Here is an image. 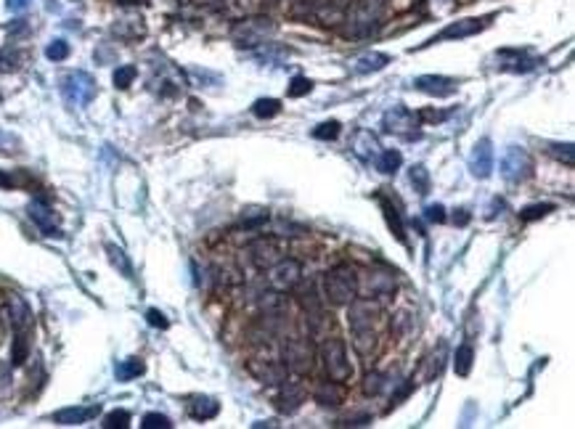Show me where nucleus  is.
Instances as JSON below:
<instances>
[{
    "instance_id": "obj_3",
    "label": "nucleus",
    "mask_w": 575,
    "mask_h": 429,
    "mask_svg": "<svg viewBox=\"0 0 575 429\" xmlns=\"http://www.w3.org/2000/svg\"><path fill=\"white\" fill-rule=\"evenodd\" d=\"M281 358L286 371H292L297 377H305L311 374L316 366V347L311 340L305 337H289V340L281 345Z\"/></svg>"
},
{
    "instance_id": "obj_34",
    "label": "nucleus",
    "mask_w": 575,
    "mask_h": 429,
    "mask_svg": "<svg viewBox=\"0 0 575 429\" xmlns=\"http://www.w3.org/2000/svg\"><path fill=\"white\" fill-rule=\"evenodd\" d=\"M27 352H30L27 331H16V337H13V352H11V363H13V366H21V363L27 360Z\"/></svg>"
},
{
    "instance_id": "obj_28",
    "label": "nucleus",
    "mask_w": 575,
    "mask_h": 429,
    "mask_svg": "<svg viewBox=\"0 0 575 429\" xmlns=\"http://www.w3.org/2000/svg\"><path fill=\"white\" fill-rule=\"evenodd\" d=\"M387 64H390V56H387V53H366V56H361V59L355 61L353 69L358 72V74H366V72L384 69Z\"/></svg>"
},
{
    "instance_id": "obj_26",
    "label": "nucleus",
    "mask_w": 575,
    "mask_h": 429,
    "mask_svg": "<svg viewBox=\"0 0 575 429\" xmlns=\"http://www.w3.org/2000/svg\"><path fill=\"white\" fill-rule=\"evenodd\" d=\"M379 201H382V212H384V220H387V225H390V230L395 233V239L401 241L403 247H408V239H406V228L403 223H401V212L395 210L390 201L384 199L382 194H379Z\"/></svg>"
},
{
    "instance_id": "obj_42",
    "label": "nucleus",
    "mask_w": 575,
    "mask_h": 429,
    "mask_svg": "<svg viewBox=\"0 0 575 429\" xmlns=\"http://www.w3.org/2000/svg\"><path fill=\"white\" fill-rule=\"evenodd\" d=\"M311 90H313V82L308 80V77H294V80L289 82L286 93H289L292 99H300V96H308Z\"/></svg>"
},
{
    "instance_id": "obj_36",
    "label": "nucleus",
    "mask_w": 575,
    "mask_h": 429,
    "mask_svg": "<svg viewBox=\"0 0 575 429\" xmlns=\"http://www.w3.org/2000/svg\"><path fill=\"white\" fill-rule=\"evenodd\" d=\"M549 154L554 157V160L565 162L567 167H573L575 162V151H573V143H554L552 149H549Z\"/></svg>"
},
{
    "instance_id": "obj_35",
    "label": "nucleus",
    "mask_w": 575,
    "mask_h": 429,
    "mask_svg": "<svg viewBox=\"0 0 575 429\" xmlns=\"http://www.w3.org/2000/svg\"><path fill=\"white\" fill-rule=\"evenodd\" d=\"M408 180H411V186H414L416 194H427L430 191V172H427V167H422V165H416V167H411V172H408Z\"/></svg>"
},
{
    "instance_id": "obj_21",
    "label": "nucleus",
    "mask_w": 575,
    "mask_h": 429,
    "mask_svg": "<svg viewBox=\"0 0 575 429\" xmlns=\"http://www.w3.org/2000/svg\"><path fill=\"white\" fill-rule=\"evenodd\" d=\"M347 9H350V0H326V3H318V6H316V16L321 19V24L334 27V24L345 21Z\"/></svg>"
},
{
    "instance_id": "obj_29",
    "label": "nucleus",
    "mask_w": 575,
    "mask_h": 429,
    "mask_svg": "<svg viewBox=\"0 0 575 429\" xmlns=\"http://www.w3.org/2000/svg\"><path fill=\"white\" fill-rule=\"evenodd\" d=\"M376 170L384 172V175H395V172L401 170V165H403V157H401V151H382L379 157H376Z\"/></svg>"
},
{
    "instance_id": "obj_6",
    "label": "nucleus",
    "mask_w": 575,
    "mask_h": 429,
    "mask_svg": "<svg viewBox=\"0 0 575 429\" xmlns=\"http://www.w3.org/2000/svg\"><path fill=\"white\" fill-rule=\"evenodd\" d=\"M61 96L74 109L88 106L96 99V80L88 72H69L67 77H61Z\"/></svg>"
},
{
    "instance_id": "obj_2",
    "label": "nucleus",
    "mask_w": 575,
    "mask_h": 429,
    "mask_svg": "<svg viewBox=\"0 0 575 429\" xmlns=\"http://www.w3.org/2000/svg\"><path fill=\"white\" fill-rule=\"evenodd\" d=\"M323 297L332 305H350L358 297V276L347 265H337L323 276Z\"/></svg>"
},
{
    "instance_id": "obj_14",
    "label": "nucleus",
    "mask_w": 575,
    "mask_h": 429,
    "mask_svg": "<svg viewBox=\"0 0 575 429\" xmlns=\"http://www.w3.org/2000/svg\"><path fill=\"white\" fill-rule=\"evenodd\" d=\"M414 88L427 93V96H435V99H445V96H454L459 82L443 77V74H422L414 80Z\"/></svg>"
},
{
    "instance_id": "obj_24",
    "label": "nucleus",
    "mask_w": 575,
    "mask_h": 429,
    "mask_svg": "<svg viewBox=\"0 0 575 429\" xmlns=\"http://www.w3.org/2000/svg\"><path fill=\"white\" fill-rule=\"evenodd\" d=\"M353 347H355V352L366 360L376 355V350H379V337H376L374 326L372 329H355L353 331Z\"/></svg>"
},
{
    "instance_id": "obj_31",
    "label": "nucleus",
    "mask_w": 575,
    "mask_h": 429,
    "mask_svg": "<svg viewBox=\"0 0 575 429\" xmlns=\"http://www.w3.org/2000/svg\"><path fill=\"white\" fill-rule=\"evenodd\" d=\"M143 371H146V366H143L141 358H128V360H122L120 366H117V379L130 381V379H135V377H141Z\"/></svg>"
},
{
    "instance_id": "obj_44",
    "label": "nucleus",
    "mask_w": 575,
    "mask_h": 429,
    "mask_svg": "<svg viewBox=\"0 0 575 429\" xmlns=\"http://www.w3.org/2000/svg\"><path fill=\"white\" fill-rule=\"evenodd\" d=\"M133 80H135V67H120V69H114V85L120 90L130 88Z\"/></svg>"
},
{
    "instance_id": "obj_51",
    "label": "nucleus",
    "mask_w": 575,
    "mask_h": 429,
    "mask_svg": "<svg viewBox=\"0 0 575 429\" xmlns=\"http://www.w3.org/2000/svg\"><path fill=\"white\" fill-rule=\"evenodd\" d=\"M13 186H19V180L13 178L11 172H3V170H0V189H13Z\"/></svg>"
},
{
    "instance_id": "obj_32",
    "label": "nucleus",
    "mask_w": 575,
    "mask_h": 429,
    "mask_svg": "<svg viewBox=\"0 0 575 429\" xmlns=\"http://www.w3.org/2000/svg\"><path fill=\"white\" fill-rule=\"evenodd\" d=\"M472 358H474V350L472 345H462L456 350V360H454V369L459 377H467L469 369H472Z\"/></svg>"
},
{
    "instance_id": "obj_52",
    "label": "nucleus",
    "mask_w": 575,
    "mask_h": 429,
    "mask_svg": "<svg viewBox=\"0 0 575 429\" xmlns=\"http://www.w3.org/2000/svg\"><path fill=\"white\" fill-rule=\"evenodd\" d=\"M30 3H32V0H6V9L16 13V11H24V9H27Z\"/></svg>"
},
{
    "instance_id": "obj_46",
    "label": "nucleus",
    "mask_w": 575,
    "mask_h": 429,
    "mask_svg": "<svg viewBox=\"0 0 575 429\" xmlns=\"http://www.w3.org/2000/svg\"><path fill=\"white\" fill-rule=\"evenodd\" d=\"M424 218L430 220V223H443V220H445V207H443V204H430V207L424 210Z\"/></svg>"
},
{
    "instance_id": "obj_16",
    "label": "nucleus",
    "mask_w": 575,
    "mask_h": 429,
    "mask_svg": "<svg viewBox=\"0 0 575 429\" xmlns=\"http://www.w3.org/2000/svg\"><path fill=\"white\" fill-rule=\"evenodd\" d=\"M30 218H32V223H35V225L45 233V236H61V228H59V223H56V215H53V210L45 204V201H40V199L32 201V204H30Z\"/></svg>"
},
{
    "instance_id": "obj_17",
    "label": "nucleus",
    "mask_w": 575,
    "mask_h": 429,
    "mask_svg": "<svg viewBox=\"0 0 575 429\" xmlns=\"http://www.w3.org/2000/svg\"><path fill=\"white\" fill-rule=\"evenodd\" d=\"M99 406H72V408H61L53 413V421L56 424H64V427H74V424H85L88 419H96L99 416Z\"/></svg>"
},
{
    "instance_id": "obj_43",
    "label": "nucleus",
    "mask_w": 575,
    "mask_h": 429,
    "mask_svg": "<svg viewBox=\"0 0 575 429\" xmlns=\"http://www.w3.org/2000/svg\"><path fill=\"white\" fill-rule=\"evenodd\" d=\"M45 56L51 61H64L69 56V43L67 40H53L48 48H45Z\"/></svg>"
},
{
    "instance_id": "obj_27",
    "label": "nucleus",
    "mask_w": 575,
    "mask_h": 429,
    "mask_svg": "<svg viewBox=\"0 0 575 429\" xmlns=\"http://www.w3.org/2000/svg\"><path fill=\"white\" fill-rule=\"evenodd\" d=\"M366 291L374 294V297H387V294H393L395 291L393 276H387V273H372V276L366 279Z\"/></svg>"
},
{
    "instance_id": "obj_9",
    "label": "nucleus",
    "mask_w": 575,
    "mask_h": 429,
    "mask_svg": "<svg viewBox=\"0 0 575 429\" xmlns=\"http://www.w3.org/2000/svg\"><path fill=\"white\" fill-rule=\"evenodd\" d=\"M300 279H303V265H300V260L294 257H281L271 268V276H268V281H271V286L276 291L294 289L300 284Z\"/></svg>"
},
{
    "instance_id": "obj_25",
    "label": "nucleus",
    "mask_w": 575,
    "mask_h": 429,
    "mask_svg": "<svg viewBox=\"0 0 575 429\" xmlns=\"http://www.w3.org/2000/svg\"><path fill=\"white\" fill-rule=\"evenodd\" d=\"M218 411H220V403L212 398H191V403H189V413H191L196 421L215 419Z\"/></svg>"
},
{
    "instance_id": "obj_37",
    "label": "nucleus",
    "mask_w": 575,
    "mask_h": 429,
    "mask_svg": "<svg viewBox=\"0 0 575 429\" xmlns=\"http://www.w3.org/2000/svg\"><path fill=\"white\" fill-rule=\"evenodd\" d=\"M384 389V374H379V371H369L364 379V392L366 395H379Z\"/></svg>"
},
{
    "instance_id": "obj_10",
    "label": "nucleus",
    "mask_w": 575,
    "mask_h": 429,
    "mask_svg": "<svg viewBox=\"0 0 575 429\" xmlns=\"http://www.w3.org/2000/svg\"><path fill=\"white\" fill-rule=\"evenodd\" d=\"M250 260L257 270H271L281 260V247L276 239H257L250 244Z\"/></svg>"
},
{
    "instance_id": "obj_40",
    "label": "nucleus",
    "mask_w": 575,
    "mask_h": 429,
    "mask_svg": "<svg viewBox=\"0 0 575 429\" xmlns=\"http://www.w3.org/2000/svg\"><path fill=\"white\" fill-rule=\"evenodd\" d=\"M549 212H554V204H530V207H525V210L520 212V220L530 223V220L544 218V215H549Z\"/></svg>"
},
{
    "instance_id": "obj_8",
    "label": "nucleus",
    "mask_w": 575,
    "mask_h": 429,
    "mask_svg": "<svg viewBox=\"0 0 575 429\" xmlns=\"http://www.w3.org/2000/svg\"><path fill=\"white\" fill-rule=\"evenodd\" d=\"M382 125L387 133L403 135V138H419V130H416L419 128V117L411 109H406L403 104H398L390 111H384Z\"/></svg>"
},
{
    "instance_id": "obj_15",
    "label": "nucleus",
    "mask_w": 575,
    "mask_h": 429,
    "mask_svg": "<svg viewBox=\"0 0 575 429\" xmlns=\"http://www.w3.org/2000/svg\"><path fill=\"white\" fill-rule=\"evenodd\" d=\"M250 374H252L257 381L271 384V387L286 381V366L279 363V360H252V363H250Z\"/></svg>"
},
{
    "instance_id": "obj_5",
    "label": "nucleus",
    "mask_w": 575,
    "mask_h": 429,
    "mask_svg": "<svg viewBox=\"0 0 575 429\" xmlns=\"http://www.w3.org/2000/svg\"><path fill=\"white\" fill-rule=\"evenodd\" d=\"M321 360H323V369H326V377L332 381H347L353 377V366L347 360V347H345L342 340H332L323 342L321 347Z\"/></svg>"
},
{
    "instance_id": "obj_1",
    "label": "nucleus",
    "mask_w": 575,
    "mask_h": 429,
    "mask_svg": "<svg viewBox=\"0 0 575 429\" xmlns=\"http://www.w3.org/2000/svg\"><path fill=\"white\" fill-rule=\"evenodd\" d=\"M384 0H358L345 13V35L347 38H369L382 27Z\"/></svg>"
},
{
    "instance_id": "obj_12",
    "label": "nucleus",
    "mask_w": 575,
    "mask_h": 429,
    "mask_svg": "<svg viewBox=\"0 0 575 429\" xmlns=\"http://www.w3.org/2000/svg\"><path fill=\"white\" fill-rule=\"evenodd\" d=\"M485 27H488V19H462V21H454V24H448L443 32H437L432 40L427 43V45H432V43H440V40H464V38H472V35H477V32H483Z\"/></svg>"
},
{
    "instance_id": "obj_38",
    "label": "nucleus",
    "mask_w": 575,
    "mask_h": 429,
    "mask_svg": "<svg viewBox=\"0 0 575 429\" xmlns=\"http://www.w3.org/2000/svg\"><path fill=\"white\" fill-rule=\"evenodd\" d=\"M337 135H340V122L337 120L321 122V125L313 130V138H318V140H334Z\"/></svg>"
},
{
    "instance_id": "obj_19",
    "label": "nucleus",
    "mask_w": 575,
    "mask_h": 429,
    "mask_svg": "<svg viewBox=\"0 0 575 429\" xmlns=\"http://www.w3.org/2000/svg\"><path fill=\"white\" fill-rule=\"evenodd\" d=\"M9 316L13 331H30L32 326V310L19 294H9Z\"/></svg>"
},
{
    "instance_id": "obj_4",
    "label": "nucleus",
    "mask_w": 575,
    "mask_h": 429,
    "mask_svg": "<svg viewBox=\"0 0 575 429\" xmlns=\"http://www.w3.org/2000/svg\"><path fill=\"white\" fill-rule=\"evenodd\" d=\"M276 35V21L268 16H252V19H242L233 27V40L242 48H257L262 43H268Z\"/></svg>"
},
{
    "instance_id": "obj_53",
    "label": "nucleus",
    "mask_w": 575,
    "mask_h": 429,
    "mask_svg": "<svg viewBox=\"0 0 575 429\" xmlns=\"http://www.w3.org/2000/svg\"><path fill=\"white\" fill-rule=\"evenodd\" d=\"M456 212H459V215H454L456 225H467V223H469V212L467 210H456Z\"/></svg>"
},
{
    "instance_id": "obj_20",
    "label": "nucleus",
    "mask_w": 575,
    "mask_h": 429,
    "mask_svg": "<svg viewBox=\"0 0 575 429\" xmlns=\"http://www.w3.org/2000/svg\"><path fill=\"white\" fill-rule=\"evenodd\" d=\"M496 61H498V67H501V69H509V72H527V69H533L535 64H538V61L530 59L525 50H512V48L496 53Z\"/></svg>"
},
{
    "instance_id": "obj_54",
    "label": "nucleus",
    "mask_w": 575,
    "mask_h": 429,
    "mask_svg": "<svg viewBox=\"0 0 575 429\" xmlns=\"http://www.w3.org/2000/svg\"><path fill=\"white\" fill-rule=\"evenodd\" d=\"M117 3H138V0H117Z\"/></svg>"
},
{
    "instance_id": "obj_47",
    "label": "nucleus",
    "mask_w": 575,
    "mask_h": 429,
    "mask_svg": "<svg viewBox=\"0 0 575 429\" xmlns=\"http://www.w3.org/2000/svg\"><path fill=\"white\" fill-rule=\"evenodd\" d=\"M146 321H149L152 326H157V329H167V326H170V321L164 318L160 310H149V313H146Z\"/></svg>"
},
{
    "instance_id": "obj_11",
    "label": "nucleus",
    "mask_w": 575,
    "mask_h": 429,
    "mask_svg": "<svg viewBox=\"0 0 575 429\" xmlns=\"http://www.w3.org/2000/svg\"><path fill=\"white\" fill-rule=\"evenodd\" d=\"M347 323H350V329H372L374 323H376V318H379V308H376V302L372 300H358L355 297L350 305H347Z\"/></svg>"
},
{
    "instance_id": "obj_18",
    "label": "nucleus",
    "mask_w": 575,
    "mask_h": 429,
    "mask_svg": "<svg viewBox=\"0 0 575 429\" xmlns=\"http://www.w3.org/2000/svg\"><path fill=\"white\" fill-rule=\"evenodd\" d=\"M279 387H281L279 398H276L279 408H281L284 413H294V411H297L305 403L303 384H300V381H284V384H279Z\"/></svg>"
},
{
    "instance_id": "obj_45",
    "label": "nucleus",
    "mask_w": 575,
    "mask_h": 429,
    "mask_svg": "<svg viewBox=\"0 0 575 429\" xmlns=\"http://www.w3.org/2000/svg\"><path fill=\"white\" fill-rule=\"evenodd\" d=\"M141 427L143 429H170L172 421L167 419V416H162V413H146Z\"/></svg>"
},
{
    "instance_id": "obj_22",
    "label": "nucleus",
    "mask_w": 575,
    "mask_h": 429,
    "mask_svg": "<svg viewBox=\"0 0 575 429\" xmlns=\"http://www.w3.org/2000/svg\"><path fill=\"white\" fill-rule=\"evenodd\" d=\"M353 151L364 162H374L379 154H382V146H379V140L374 138L369 130H358L355 138H353Z\"/></svg>"
},
{
    "instance_id": "obj_41",
    "label": "nucleus",
    "mask_w": 575,
    "mask_h": 429,
    "mask_svg": "<svg viewBox=\"0 0 575 429\" xmlns=\"http://www.w3.org/2000/svg\"><path fill=\"white\" fill-rule=\"evenodd\" d=\"M104 427H106V429H125V427H130V413H128V411H111L109 416L104 419Z\"/></svg>"
},
{
    "instance_id": "obj_39",
    "label": "nucleus",
    "mask_w": 575,
    "mask_h": 429,
    "mask_svg": "<svg viewBox=\"0 0 575 429\" xmlns=\"http://www.w3.org/2000/svg\"><path fill=\"white\" fill-rule=\"evenodd\" d=\"M260 310H265V313H281L284 297H279L276 291H265V294H260Z\"/></svg>"
},
{
    "instance_id": "obj_30",
    "label": "nucleus",
    "mask_w": 575,
    "mask_h": 429,
    "mask_svg": "<svg viewBox=\"0 0 575 429\" xmlns=\"http://www.w3.org/2000/svg\"><path fill=\"white\" fill-rule=\"evenodd\" d=\"M106 255H109V262L114 265V268L120 270L125 279H133V265L130 260L125 257V252L120 250V247H114V244H106Z\"/></svg>"
},
{
    "instance_id": "obj_7",
    "label": "nucleus",
    "mask_w": 575,
    "mask_h": 429,
    "mask_svg": "<svg viewBox=\"0 0 575 429\" xmlns=\"http://www.w3.org/2000/svg\"><path fill=\"white\" fill-rule=\"evenodd\" d=\"M501 175L509 183H523L533 175V160L523 146H509L501 157Z\"/></svg>"
},
{
    "instance_id": "obj_33",
    "label": "nucleus",
    "mask_w": 575,
    "mask_h": 429,
    "mask_svg": "<svg viewBox=\"0 0 575 429\" xmlns=\"http://www.w3.org/2000/svg\"><path fill=\"white\" fill-rule=\"evenodd\" d=\"M255 117H260V120H271V117H276L279 111H281V101L276 99H257L255 101Z\"/></svg>"
},
{
    "instance_id": "obj_50",
    "label": "nucleus",
    "mask_w": 575,
    "mask_h": 429,
    "mask_svg": "<svg viewBox=\"0 0 575 429\" xmlns=\"http://www.w3.org/2000/svg\"><path fill=\"white\" fill-rule=\"evenodd\" d=\"M369 424H372V416H369V413H361V416H353V419H347L342 427H369Z\"/></svg>"
},
{
    "instance_id": "obj_49",
    "label": "nucleus",
    "mask_w": 575,
    "mask_h": 429,
    "mask_svg": "<svg viewBox=\"0 0 575 429\" xmlns=\"http://www.w3.org/2000/svg\"><path fill=\"white\" fill-rule=\"evenodd\" d=\"M416 117H419V122H440L445 120L448 114H445V111H419Z\"/></svg>"
},
{
    "instance_id": "obj_48",
    "label": "nucleus",
    "mask_w": 575,
    "mask_h": 429,
    "mask_svg": "<svg viewBox=\"0 0 575 429\" xmlns=\"http://www.w3.org/2000/svg\"><path fill=\"white\" fill-rule=\"evenodd\" d=\"M13 67H16V53L0 50V72H11Z\"/></svg>"
},
{
    "instance_id": "obj_23",
    "label": "nucleus",
    "mask_w": 575,
    "mask_h": 429,
    "mask_svg": "<svg viewBox=\"0 0 575 429\" xmlns=\"http://www.w3.org/2000/svg\"><path fill=\"white\" fill-rule=\"evenodd\" d=\"M313 400L318 403V406H323V408H334V406H340L345 400V389H342V381H323V384H318L313 392Z\"/></svg>"
},
{
    "instance_id": "obj_13",
    "label": "nucleus",
    "mask_w": 575,
    "mask_h": 429,
    "mask_svg": "<svg viewBox=\"0 0 575 429\" xmlns=\"http://www.w3.org/2000/svg\"><path fill=\"white\" fill-rule=\"evenodd\" d=\"M469 172L480 180H485L493 172V143L488 138L474 143L472 154H469Z\"/></svg>"
}]
</instances>
